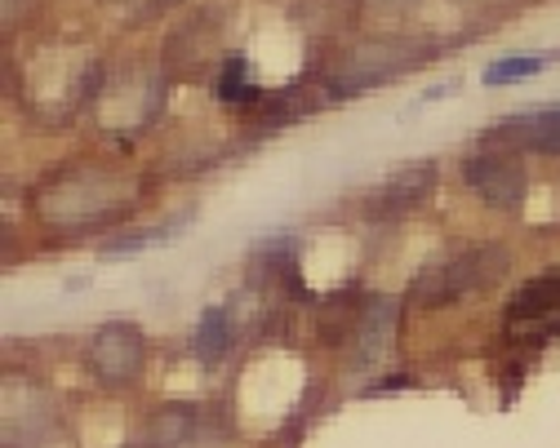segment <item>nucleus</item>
I'll use <instances>...</instances> for the list:
<instances>
[{
    "label": "nucleus",
    "mask_w": 560,
    "mask_h": 448,
    "mask_svg": "<svg viewBox=\"0 0 560 448\" xmlns=\"http://www.w3.org/2000/svg\"><path fill=\"white\" fill-rule=\"evenodd\" d=\"M138 204V182H129L116 169H72L54 174L40 187V217L58 232H94L107 222L125 217Z\"/></svg>",
    "instance_id": "nucleus-1"
},
{
    "label": "nucleus",
    "mask_w": 560,
    "mask_h": 448,
    "mask_svg": "<svg viewBox=\"0 0 560 448\" xmlns=\"http://www.w3.org/2000/svg\"><path fill=\"white\" fill-rule=\"evenodd\" d=\"M432 45L413 40V36H370L357 40L329 71H325V90L334 98H361L365 90H378L405 71H413L418 62H428Z\"/></svg>",
    "instance_id": "nucleus-2"
},
{
    "label": "nucleus",
    "mask_w": 560,
    "mask_h": 448,
    "mask_svg": "<svg viewBox=\"0 0 560 448\" xmlns=\"http://www.w3.org/2000/svg\"><path fill=\"white\" fill-rule=\"evenodd\" d=\"M512 267V254L503 245H476L467 254H458L454 262H441V267H428L423 275L413 280L409 297L418 307H445V303H458V297L485 288V284H494L503 280V271Z\"/></svg>",
    "instance_id": "nucleus-3"
},
{
    "label": "nucleus",
    "mask_w": 560,
    "mask_h": 448,
    "mask_svg": "<svg viewBox=\"0 0 560 448\" xmlns=\"http://www.w3.org/2000/svg\"><path fill=\"white\" fill-rule=\"evenodd\" d=\"M143 355H148L143 329L129 320H107L90 342V368L103 387H129L143 373Z\"/></svg>",
    "instance_id": "nucleus-4"
},
{
    "label": "nucleus",
    "mask_w": 560,
    "mask_h": 448,
    "mask_svg": "<svg viewBox=\"0 0 560 448\" xmlns=\"http://www.w3.org/2000/svg\"><path fill=\"white\" fill-rule=\"evenodd\" d=\"M463 178H467V187L480 196V204L499 209V213L521 209V200H525V191H529L525 169H521L516 156H508V152H476V156H467V161H463Z\"/></svg>",
    "instance_id": "nucleus-5"
},
{
    "label": "nucleus",
    "mask_w": 560,
    "mask_h": 448,
    "mask_svg": "<svg viewBox=\"0 0 560 448\" xmlns=\"http://www.w3.org/2000/svg\"><path fill=\"white\" fill-rule=\"evenodd\" d=\"M432 187H436V165H432V161L409 165V169L392 174L383 187H374V191L365 196V213H370V217H400V213H409V209L423 204V200L432 196Z\"/></svg>",
    "instance_id": "nucleus-6"
},
{
    "label": "nucleus",
    "mask_w": 560,
    "mask_h": 448,
    "mask_svg": "<svg viewBox=\"0 0 560 448\" xmlns=\"http://www.w3.org/2000/svg\"><path fill=\"white\" fill-rule=\"evenodd\" d=\"M494 142L499 146H521V152H538V156H560V103L508 116L494 129Z\"/></svg>",
    "instance_id": "nucleus-7"
},
{
    "label": "nucleus",
    "mask_w": 560,
    "mask_h": 448,
    "mask_svg": "<svg viewBox=\"0 0 560 448\" xmlns=\"http://www.w3.org/2000/svg\"><path fill=\"white\" fill-rule=\"evenodd\" d=\"M560 316V267H547L542 275L525 280L512 303H508V320L512 325H547Z\"/></svg>",
    "instance_id": "nucleus-8"
},
{
    "label": "nucleus",
    "mask_w": 560,
    "mask_h": 448,
    "mask_svg": "<svg viewBox=\"0 0 560 448\" xmlns=\"http://www.w3.org/2000/svg\"><path fill=\"white\" fill-rule=\"evenodd\" d=\"M219 98L232 103V107H258V103H262V90L249 85V58H245V54H228V58H223Z\"/></svg>",
    "instance_id": "nucleus-9"
},
{
    "label": "nucleus",
    "mask_w": 560,
    "mask_h": 448,
    "mask_svg": "<svg viewBox=\"0 0 560 448\" xmlns=\"http://www.w3.org/2000/svg\"><path fill=\"white\" fill-rule=\"evenodd\" d=\"M191 431H196V409L170 404V409H156L152 431H148V444H152V448H178Z\"/></svg>",
    "instance_id": "nucleus-10"
},
{
    "label": "nucleus",
    "mask_w": 560,
    "mask_h": 448,
    "mask_svg": "<svg viewBox=\"0 0 560 448\" xmlns=\"http://www.w3.org/2000/svg\"><path fill=\"white\" fill-rule=\"evenodd\" d=\"M228 342H232V325H228V311L223 307H205V316H200V325H196V359H205V364H214L223 351H228Z\"/></svg>",
    "instance_id": "nucleus-11"
},
{
    "label": "nucleus",
    "mask_w": 560,
    "mask_h": 448,
    "mask_svg": "<svg viewBox=\"0 0 560 448\" xmlns=\"http://www.w3.org/2000/svg\"><path fill=\"white\" fill-rule=\"evenodd\" d=\"M98 5H103L120 27H148L152 19L170 14L178 0H98Z\"/></svg>",
    "instance_id": "nucleus-12"
},
{
    "label": "nucleus",
    "mask_w": 560,
    "mask_h": 448,
    "mask_svg": "<svg viewBox=\"0 0 560 448\" xmlns=\"http://www.w3.org/2000/svg\"><path fill=\"white\" fill-rule=\"evenodd\" d=\"M534 71H542V58L525 54V58H503L494 67H485V85H512V81H525L534 76Z\"/></svg>",
    "instance_id": "nucleus-13"
},
{
    "label": "nucleus",
    "mask_w": 560,
    "mask_h": 448,
    "mask_svg": "<svg viewBox=\"0 0 560 448\" xmlns=\"http://www.w3.org/2000/svg\"><path fill=\"white\" fill-rule=\"evenodd\" d=\"M370 10H400V5H409V0H365Z\"/></svg>",
    "instance_id": "nucleus-14"
}]
</instances>
